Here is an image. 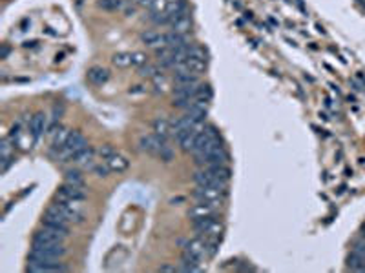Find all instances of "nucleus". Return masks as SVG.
<instances>
[{"mask_svg": "<svg viewBox=\"0 0 365 273\" xmlns=\"http://www.w3.org/2000/svg\"><path fill=\"white\" fill-rule=\"evenodd\" d=\"M86 147H88V140L84 138V135L80 132H71L69 133L68 142H66V146L55 153H57V158L60 162H66V160H73V158L77 157L82 149H86Z\"/></svg>", "mask_w": 365, "mask_h": 273, "instance_id": "obj_1", "label": "nucleus"}, {"mask_svg": "<svg viewBox=\"0 0 365 273\" xmlns=\"http://www.w3.org/2000/svg\"><path fill=\"white\" fill-rule=\"evenodd\" d=\"M55 204L60 208L66 219L69 222H82L84 221V210H82V204H80V200H73V199H68V197H64L57 191L55 193Z\"/></svg>", "mask_w": 365, "mask_h": 273, "instance_id": "obj_2", "label": "nucleus"}, {"mask_svg": "<svg viewBox=\"0 0 365 273\" xmlns=\"http://www.w3.org/2000/svg\"><path fill=\"white\" fill-rule=\"evenodd\" d=\"M42 226H49L64 231V233H69V221L66 219V215L60 211V208L57 204H51L46 210V213L42 217Z\"/></svg>", "mask_w": 365, "mask_h": 273, "instance_id": "obj_3", "label": "nucleus"}, {"mask_svg": "<svg viewBox=\"0 0 365 273\" xmlns=\"http://www.w3.org/2000/svg\"><path fill=\"white\" fill-rule=\"evenodd\" d=\"M227 195V186H197L194 199L203 202H221Z\"/></svg>", "mask_w": 365, "mask_h": 273, "instance_id": "obj_4", "label": "nucleus"}, {"mask_svg": "<svg viewBox=\"0 0 365 273\" xmlns=\"http://www.w3.org/2000/svg\"><path fill=\"white\" fill-rule=\"evenodd\" d=\"M66 237H68V233H64V231L49 226H42L40 230L35 231L33 244H60V242H64Z\"/></svg>", "mask_w": 365, "mask_h": 273, "instance_id": "obj_5", "label": "nucleus"}, {"mask_svg": "<svg viewBox=\"0 0 365 273\" xmlns=\"http://www.w3.org/2000/svg\"><path fill=\"white\" fill-rule=\"evenodd\" d=\"M185 115H188L192 121L196 122H205V119L208 115V102L196 97V99L192 100V104L185 110Z\"/></svg>", "mask_w": 365, "mask_h": 273, "instance_id": "obj_6", "label": "nucleus"}, {"mask_svg": "<svg viewBox=\"0 0 365 273\" xmlns=\"http://www.w3.org/2000/svg\"><path fill=\"white\" fill-rule=\"evenodd\" d=\"M217 208H219V202H203V200H197L196 204L188 210V217H192V219L214 217L216 215Z\"/></svg>", "mask_w": 365, "mask_h": 273, "instance_id": "obj_7", "label": "nucleus"}, {"mask_svg": "<svg viewBox=\"0 0 365 273\" xmlns=\"http://www.w3.org/2000/svg\"><path fill=\"white\" fill-rule=\"evenodd\" d=\"M11 144H13V140L9 136L2 138V142H0V171L2 173H5L13 162V147L15 146H11Z\"/></svg>", "mask_w": 365, "mask_h": 273, "instance_id": "obj_8", "label": "nucleus"}, {"mask_svg": "<svg viewBox=\"0 0 365 273\" xmlns=\"http://www.w3.org/2000/svg\"><path fill=\"white\" fill-rule=\"evenodd\" d=\"M141 40L152 49H163L168 47V40H166V33H157V31H146L141 35Z\"/></svg>", "mask_w": 365, "mask_h": 273, "instance_id": "obj_9", "label": "nucleus"}, {"mask_svg": "<svg viewBox=\"0 0 365 273\" xmlns=\"http://www.w3.org/2000/svg\"><path fill=\"white\" fill-rule=\"evenodd\" d=\"M51 146L55 151H58V149H62L64 146H66V142H68L69 138V130L64 126H57V124H53L51 128Z\"/></svg>", "mask_w": 365, "mask_h": 273, "instance_id": "obj_10", "label": "nucleus"}, {"mask_svg": "<svg viewBox=\"0 0 365 273\" xmlns=\"http://www.w3.org/2000/svg\"><path fill=\"white\" fill-rule=\"evenodd\" d=\"M58 193L64 195V197H68V199H73V200H82L86 199V189L84 186H79V184H69V182H64L60 188H58Z\"/></svg>", "mask_w": 365, "mask_h": 273, "instance_id": "obj_11", "label": "nucleus"}, {"mask_svg": "<svg viewBox=\"0 0 365 273\" xmlns=\"http://www.w3.org/2000/svg\"><path fill=\"white\" fill-rule=\"evenodd\" d=\"M170 27L174 33H179V35H188L192 31V16L188 15V11L183 13V15L175 16L174 20L170 22Z\"/></svg>", "mask_w": 365, "mask_h": 273, "instance_id": "obj_12", "label": "nucleus"}, {"mask_svg": "<svg viewBox=\"0 0 365 273\" xmlns=\"http://www.w3.org/2000/svg\"><path fill=\"white\" fill-rule=\"evenodd\" d=\"M104 162L108 164L110 171H113V173H122V171H126V169L130 168V160H128L124 155H121L119 151H115L113 155H110Z\"/></svg>", "mask_w": 365, "mask_h": 273, "instance_id": "obj_13", "label": "nucleus"}, {"mask_svg": "<svg viewBox=\"0 0 365 273\" xmlns=\"http://www.w3.org/2000/svg\"><path fill=\"white\" fill-rule=\"evenodd\" d=\"M46 128H48V117L44 115L42 111L35 113V115L31 117V121H29V130H31L33 136H35V138H40V136L46 133Z\"/></svg>", "mask_w": 365, "mask_h": 273, "instance_id": "obj_14", "label": "nucleus"}, {"mask_svg": "<svg viewBox=\"0 0 365 273\" xmlns=\"http://www.w3.org/2000/svg\"><path fill=\"white\" fill-rule=\"evenodd\" d=\"M73 162L77 168H82V169H91V166L95 164V151L91 149L90 146L82 149V151L73 158Z\"/></svg>", "mask_w": 365, "mask_h": 273, "instance_id": "obj_15", "label": "nucleus"}, {"mask_svg": "<svg viewBox=\"0 0 365 273\" xmlns=\"http://www.w3.org/2000/svg\"><path fill=\"white\" fill-rule=\"evenodd\" d=\"M199 133L192 128V130H188V132L181 133V135H177L175 138H177V144H179V147L183 149L185 153H190L192 149H194V146H196V138Z\"/></svg>", "mask_w": 365, "mask_h": 273, "instance_id": "obj_16", "label": "nucleus"}, {"mask_svg": "<svg viewBox=\"0 0 365 273\" xmlns=\"http://www.w3.org/2000/svg\"><path fill=\"white\" fill-rule=\"evenodd\" d=\"M86 77H88V80H90L91 84H104L106 80L110 79V71L106 68H102V66H91L90 69H88V73H86Z\"/></svg>", "mask_w": 365, "mask_h": 273, "instance_id": "obj_17", "label": "nucleus"}, {"mask_svg": "<svg viewBox=\"0 0 365 273\" xmlns=\"http://www.w3.org/2000/svg\"><path fill=\"white\" fill-rule=\"evenodd\" d=\"M154 133L161 136V138H164V140H168L170 136H174V133H172V122H170L168 119H164V117L155 119L154 121Z\"/></svg>", "mask_w": 365, "mask_h": 273, "instance_id": "obj_18", "label": "nucleus"}, {"mask_svg": "<svg viewBox=\"0 0 365 273\" xmlns=\"http://www.w3.org/2000/svg\"><path fill=\"white\" fill-rule=\"evenodd\" d=\"M194 124H196V121H192L188 115H183V117H179L177 121L172 122V133H174V136H177V135H181V133L192 130Z\"/></svg>", "mask_w": 365, "mask_h": 273, "instance_id": "obj_19", "label": "nucleus"}, {"mask_svg": "<svg viewBox=\"0 0 365 273\" xmlns=\"http://www.w3.org/2000/svg\"><path fill=\"white\" fill-rule=\"evenodd\" d=\"M111 62H113V66H117V68H130V66H133L132 53H126V51L115 53V55L111 57Z\"/></svg>", "mask_w": 365, "mask_h": 273, "instance_id": "obj_20", "label": "nucleus"}, {"mask_svg": "<svg viewBox=\"0 0 365 273\" xmlns=\"http://www.w3.org/2000/svg\"><path fill=\"white\" fill-rule=\"evenodd\" d=\"M347 268L353 270V272H365V259L353 252L347 257Z\"/></svg>", "mask_w": 365, "mask_h": 273, "instance_id": "obj_21", "label": "nucleus"}, {"mask_svg": "<svg viewBox=\"0 0 365 273\" xmlns=\"http://www.w3.org/2000/svg\"><path fill=\"white\" fill-rule=\"evenodd\" d=\"M163 73V71H161V69H159V64L157 66H155V64H144V66H141V68H139V75H141V77H143V79H155V77H157V75H161Z\"/></svg>", "mask_w": 365, "mask_h": 273, "instance_id": "obj_22", "label": "nucleus"}, {"mask_svg": "<svg viewBox=\"0 0 365 273\" xmlns=\"http://www.w3.org/2000/svg\"><path fill=\"white\" fill-rule=\"evenodd\" d=\"M66 182L84 186V177H82V173H80L79 169H68L66 171Z\"/></svg>", "mask_w": 365, "mask_h": 273, "instance_id": "obj_23", "label": "nucleus"}, {"mask_svg": "<svg viewBox=\"0 0 365 273\" xmlns=\"http://www.w3.org/2000/svg\"><path fill=\"white\" fill-rule=\"evenodd\" d=\"M152 84H154V91L155 93H166L168 91V82L164 79V75H157L155 79H152Z\"/></svg>", "mask_w": 365, "mask_h": 273, "instance_id": "obj_24", "label": "nucleus"}, {"mask_svg": "<svg viewBox=\"0 0 365 273\" xmlns=\"http://www.w3.org/2000/svg\"><path fill=\"white\" fill-rule=\"evenodd\" d=\"M97 5L106 11H117L122 7V0H99Z\"/></svg>", "mask_w": 365, "mask_h": 273, "instance_id": "obj_25", "label": "nucleus"}, {"mask_svg": "<svg viewBox=\"0 0 365 273\" xmlns=\"http://www.w3.org/2000/svg\"><path fill=\"white\" fill-rule=\"evenodd\" d=\"M197 99L201 100H207V102H210L212 97H214V93H212V88L208 84H199V88H197V93H196Z\"/></svg>", "mask_w": 365, "mask_h": 273, "instance_id": "obj_26", "label": "nucleus"}, {"mask_svg": "<svg viewBox=\"0 0 365 273\" xmlns=\"http://www.w3.org/2000/svg\"><path fill=\"white\" fill-rule=\"evenodd\" d=\"M90 171H93L97 177H108V173H110V168H108V164H106V162H99V164L95 162L93 166H91Z\"/></svg>", "mask_w": 365, "mask_h": 273, "instance_id": "obj_27", "label": "nucleus"}, {"mask_svg": "<svg viewBox=\"0 0 365 273\" xmlns=\"http://www.w3.org/2000/svg\"><path fill=\"white\" fill-rule=\"evenodd\" d=\"M132 60H133V66H137V68H141V66H144V64H148V57L141 51L132 53Z\"/></svg>", "mask_w": 365, "mask_h": 273, "instance_id": "obj_28", "label": "nucleus"}, {"mask_svg": "<svg viewBox=\"0 0 365 273\" xmlns=\"http://www.w3.org/2000/svg\"><path fill=\"white\" fill-rule=\"evenodd\" d=\"M97 153H99V157H101L102 160H106V158L110 157V155H113V153H115V149H113V146H110V144H104V146H102Z\"/></svg>", "mask_w": 365, "mask_h": 273, "instance_id": "obj_29", "label": "nucleus"}, {"mask_svg": "<svg viewBox=\"0 0 365 273\" xmlns=\"http://www.w3.org/2000/svg\"><path fill=\"white\" fill-rule=\"evenodd\" d=\"M175 266H168V264H164V266H161V268L157 270V272H175Z\"/></svg>", "mask_w": 365, "mask_h": 273, "instance_id": "obj_30", "label": "nucleus"}, {"mask_svg": "<svg viewBox=\"0 0 365 273\" xmlns=\"http://www.w3.org/2000/svg\"><path fill=\"white\" fill-rule=\"evenodd\" d=\"M7 53H9V47L4 44V46H2V53H0V58H5L7 57Z\"/></svg>", "mask_w": 365, "mask_h": 273, "instance_id": "obj_31", "label": "nucleus"}]
</instances>
